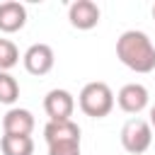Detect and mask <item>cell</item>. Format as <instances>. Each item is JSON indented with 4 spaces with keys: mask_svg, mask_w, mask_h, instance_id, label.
<instances>
[{
    "mask_svg": "<svg viewBox=\"0 0 155 155\" xmlns=\"http://www.w3.org/2000/svg\"><path fill=\"white\" fill-rule=\"evenodd\" d=\"M44 140H46V145L63 143V140H80V126L73 119H68V121H48L44 126Z\"/></svg>",
    "mask_w": 155,
    "mask_h": 155,
    "instance_id": "obj_10",
    "label": "cell"
},
{
    "mask_svg": "<svg viewBox=\"0 0 155 155\" xmlns=\"http://www.w3.org/2000/svg\"><path fill=\"white\" fill-rule=\"evenodd\" d=\"M148 124H150V128H153V133H155V104L150 107V119H148Z\"/></svg>",
    "mask_w": 155,
    "mask_h": 155,
    "instance_id": "obj_15",
    "label": "cell"
},
{
    "mask_svg": "<svg viewBox=\"0 0 155 155\" xmlns=\"http://www.w3.org/2000/svg\"><path fill=\"white\" fill-rule=\"evenodd\" d=\"M99 17H102V10L94 0H75L68 7V22L80 31L94 29L99 24Z\"/></svg>",
    "mask_w": 155,
    "mask_h": 155,
    "instance_id": "obj_6",
    "label": "cell"
},
{
    "mask_svg": "<svg viewBox=\"0 0 155 155\" xmlns=\"http://www.w3.org/2000/svg\"><path fill=\"white\" fill-rule=\"evenodd\" d=\"M27 24V7L17 0L0 2V31L2 34H15L24 29Z\"/></svg>",
    "mask_w": 155,
    "mask_h": 155,
    "instance_id": "obj_9",
    "label": "cell"
},
{
    "mask_svg": "<svg viewBox=\"0 0 155 155\" xmlns=\"http://www.w3.org/2000/svg\"><path fill=\"white\" fill-rule=\"evenodd\" d=\"M153 143V128L145 119L140 116H131L124 126H121V145L126 153L131 155H143Z\"/></svg>",
    "mask_w": 155,
    "mask_h": 155,
    "instance_id": "obj_3",
    "label": "cell"
},
{
    "mask_svg": "<svg viewBox=\"0 0 155 155\" xmlns=\"http://www.w3.org/2000/svg\"><path fill=\"white\" fill-rule=\"evenodd\" d=\"M116 104L121 111L126 114H140L148 102H150V94H148V87L140 85V82H126L119 92H116Z\"/></svg>",
    "mask_w": 155,
    "mask_h": 155,
    "instance_id": "obj_7",
    "label": "cell"
},
{
    "mask_svg": "<svg viewBox=\"0 0 155 155\" xmlns=\"http://www.w3.org/2000/svg\"><path fill=\"white\" fill-rule=\"evenodd\" d=\"M116 99H114V92L107 82L102 80H94V82H87L80 94H78V107L85 116L90 119H104L111 114Z\"/></svg>",
    "mask_w": 155,
    "mask_h": 155,
    "instance_id": "obj_2",
    "label": "cell"
},
{
    "mask_svg": "<svg viewBox=\"0 0 155 155\" xmlns=\"http://www.w3.org/2000/svg\"><path fill=\"white\" fill-rule=\"evenodd\" d=\"M36 121L34 114L24 107H10L2 116V133L5 136H31Z\"/></svg>",
    "mask_w": 155,
    "mask_h": 155,
    "instance_id": "obj_8",
    "label": "cell"
},
{
    "mask_svg": "<svg viewBox=\"0 0 155 155\" xmlns=\"http://www.w3.org/2000/svg\"><path fill=\"white\" fill-rule=\"evenodd\" d=\"M44 111L48 121H68L75 111V97L63 87H53L44 97Z\"/></svg>",
    "mask_w": 155,
    "mask_h": 155,
    "instance_id": "obj_4",
    "label": "cell"
},
{
    "mask_svg": "<svg viewBox=\"0 0 155 155\" xmlns=\"http://www.w3.org/2000/svg\"><path fill=\"white\" fill-rule=\"evenodd\" d=\"M116 58L133 73L155 70V44L140 29H128L116 39Z\"/></svg>",
    "mask_w": 155,
    "mask_h": 155,
    "instance_id": "obj_1",
    "label": "cell"
},
{
    "mask_svg": "<svg viewBox=\"0 0 155 155\" xmlns=\"http://www.w3.org/2000/svg\"><path fill=\"white\" fill-rule=\"evenodd\" d=\"M19 99V82L12 73L0 70V104H15Z\"/></svg>",
    "mask_w": 155,
    "mask_h": 155,
    "instance_id": "obj_12",
    "label": "cell"
},
{
    "mask_svg": "<svg viewBox=\"0 0 155 155\" xmlns=\"http://www.w3.org/2000/svg\"><path fill=\"white\" fill-rule=\"evenodd\" d=\"M153 19H155V5H153Z\"/></svg>",
    "mask_w": 155,
    "mask_h": 155,
    "instance_id": "obj_16",
    "label": "cell"
},
{
    "mask_svg": "<svg viewBox=\"0 0 155 155\" xmlns=\"http://www.w3.org/2000/svg\"><path fill=\"white\" fill-rule=\"evenodd\" d=\"M2 155H34V138L31 136H5L0 138Z\"/></svg>",
    "mask_w": 155,
    "mask_h": 155,
    "instance_id": "obj_11",
    "label": "cell"
},
{
    "mask_svg": "<svg viewBox=\"0 0 155 155\" xmlns=\"http://www.w3.org/2000/svg\"><path fill=\"white\" fill-rule=\"evenodd\" d=\"M48 155H80V140H63V143H51Z\"/></svg>",
    "mask_w": 155,
    "mask_h": 155,
    "instance_id": "obj_14",
    "label": "cell"
},
{
    "mask_svg": "<svg viewBox=\"0 0 155 155\" xmlns=\"http://www.w3.org/2000/svg\"><path fill=\"white\" fill-rule=\"evenodd\" d=\"M19 63V48L12 39H0V70L10 73V68H15Z\"/></svg>",
    "mask_w": 155,
    "mask_h": 155,
    "instance_id": "obj_13",
    "label": "cell"
},
{
    "mask_svg": "<svg viewBox=\"0 0 155 155\" xmlns=\"http://www.w3.org/2000/svg\"><path fill=\"white\" fill-rule=\"evenodd\" d=\"M22 63H24V70H27L29 75L41 78V75H46V73L53 70L56 53H53V48H51L48 44H31V46L24 51Z\"/></svg>",
    "mask_w": 155,
    "mask_h": 155,
    "instance_id": "obj_5",
    "label": "cell"
}]
</instances>
